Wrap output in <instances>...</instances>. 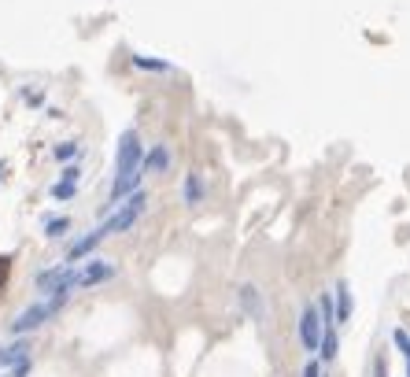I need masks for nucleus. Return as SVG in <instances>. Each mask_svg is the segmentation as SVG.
<instances>
[{
  "label": "nucleus",
  "mask_w": 410,
  "mask_h": 377,
  "mask_svg": "<svg viewBox=\"0 0 410 377\" xmlns=\"http://www.w3.org/2000/svg\"><path fill=\"white\" fill-rule=\"evenodd\" d=\"M407 377H410V355H407Z\"/></svg>",
  "instance_id": "obj_22"
},
{
  "label": "nucleus",
  "mask_w": 410,
  "mask_h": 377,
  "mask_svg": "<svg viewBox=\"0 0 410 377\" xmlns=\"http://www.w3.org/2000/svg\"><path fill=\"white\" fill-rule=\"evenodd\" d=\"M145 145H141V134L137 130H126L118 137V148H115V178H111V192H107V208H118L126 196H133L141 189V178H145Z\"/></svg>",
  "instance_id": "obj_1"
},
{
  "label": "nucleus",
  "mask_w": 410,
  "mask_h": 377,
  "mask_svg": "<svg viewBox=\"0 0 410 377\" xmlns=\"http://www.w3.org/2000/svg\"><path fill=\"white\" fill-rule=\"evenodd\" d=\"M241 307H244L255 322H263V296H259V288H255L252 282L241 285Z\"/></svg>",
  "instance_id": "obj_11"
},
{
  "label": "nucleus",
  "mask_w": 410,
  "mask_h": 377,
  "mask_svg": "<svg viewBox=\"0 0 410 377\" xmlns=\"http://www.w3.org/2000/svg\"><path fill=\"white\" fill-rule=\"evenodd\" d=\"M78 152H82L78 141H63V145H56V159H59V163H67V159H74Z\"/></svg>",
  "instance_id": "obj_16"
},
{
  "label": "nucleus",
  "mask_w": 410,
  "mask_h": 377,
  "mask_svg": "<svg viewBox=\"0 0 410 377\" xmlns=\"http://www.w3.org/2000/svg\"><path fill=\"white\" fill-rule=\"evenodd\" d=\"M299 344H304L307 355H315L322 348V315L315 304H307L299 311Z\"/></svg>",
  "instance_id": "obj_5"
},
{
  "label": "nucleus",
  "mask_w": 410,
  "mask_h": 377,
  "mask_svg": "<svg viewBox=\"0 0 410 377\" xmlns=\"http://www.w3.org/2000/svg\"><path fill=\"white\" fill-rule=\"evenodd\" d=\"M74 192H78V185H71V181H56V185H52V200H74Z\"/></svg>",
  "instance_id": "obj_17"
},
{
  "label": "nucleus",
  "mask_w": 410,
  "mask_h": 377,
  "mask_svg": "<svg viewBox=\"0 0 410 377\" xmlns=\"http://www.w3.org/2000/svg\"><path fill=\"white\" fill-rule=\"evenodd\" d=\"M45 296H71V288H78V266H48V270L37 274L34 282Z\"/></svg>",
  "instance_id": "obj_4"
},
{
  "label": "nucleus",
  "mask_w": 410,
  "mask_h": 377,
  "mask_svg": "<svg viewBox=\"0 0 410 377\" xmlns=\"http://www.w3.org/2000/svg\"><path fill=\"white\" fill-rule=\"evenodd\" d=\"M133 67H137V71H152V74H167V71H170V63H167V59L141 56V52H137V56H133Z\"/></svg>",
  "instance_id": "obj_15"
},
{
  "label": "nucleus",
  "mask_w": 410,
  "mask_h": 377,
  "mask_svg": "<svg viewBox=\"0 0 410 377\" xmlns=\"http://www.w3.org/2000/svg\"><path fill=\"white\" fill-rule=\"evenodd\" d=\"M63 304H67V296H48V300H41V304L23 307V311H19V315L12 318V333H15V337H26L30 329H41L48 318L59 315Z\"/></svg>",
  "instance_id": "obj_2"
},
{
  "label": "nucleus",
  "mask_w": 410,
  "mask_h": 377,
  "mask_svg": "<svg viewBox=\"0 0 410 377\" xmlns=\"http://www.w3.org/2000/svg\"><path fill=\"white\" fill-rule=\"evenodd\" d=\"M145 208H148V192H145V189H137L133 196H126V200L111 211V214H107V222L100 226L104 237H111V233H126L129 226H133V222L145 214Z\"/></svg>",
  "instance_id": "obj_3"
},
{
  "label": "nucleus",
  "mask_w": 410,
  "mask_h": 377,
  "mask_svg": "<svg viewBox=\"0 0 410 377\" xmlns=\"http://www.w3.org/2000/svg\"><path fill=\"white\" fill-rule=\"evenodd\" d=\"M0 178H4V163H0Z\"/></svg>",
  "instance_id": "obj_23"
},
{
  "label": "nucleus",
  "mask_w": 410,
  "mask_h": 377,
  "mask_svg": "<svg viewBox=\"0 0 410 377\" xmlns=\"http://www.w3.org/2000/svg\"><path fill=\"white\" fill-rule=\"evenodd\" d=\"M100 241H104V230H93V233H85V237H78V241L71 244V252H67V266H74V263H82L85 255H93L96 248H100Z\"/></svg>",
  "instance_id": "obj_7"
},
{
  "label": "nucleus",
  "mask_w": 410,
  "mask_h": 377,
  "mask_svg": "<svg viewBox=\"0 0 410 377\" xmlns=\"http://www.w3.org/2000/svg\"><path fill=\"white\" fill-rule=\"evenodd\" d=\"M78 178H82V167L78 163H67L59 170V181H71V185H78Z\"/></svg>",
  "instance_id": "obj_19"
},
{
  "label": "nucleus",
  "mask_w": 410,
  "mask_h": 377,
  "mask_svg": "<svg viewBox=\"0 0 410 377\" xmlns=\"http://www.w3.org/2000/svg\"><path fill=\"white\" fill-rule=\"evenodd\" d=\"M8 377H12V374H8Z\"/></svg>",
  "instance_id": "obj_24"
},
{
  "label": "nucleus",
  "mask_w": 410,
  "mask_h": 377,
  "mask_svg": "<svg viewBox=\"0 0 410 377\" xmlns=\"http://www.w3.org/2000/svg\"><path fill=\"white\" fill-rule=\"evenodd\" d=\"M299 377H322V362H318V359H310V362L304 366V374H299Z\"/></svg>",
  "instance_id": "obj_20"
},
{
  "label": "nucleus",
  "mask_w": 410,
  "mask_h": 377,
  "mask_svg": "<svg viewBox=\"0 0 410 377\" xmlns=\"http://www.w3.org/2000/svg\"><path fill=\"white\" fill-rule=\"evenodd\" d=\"M333 307H337V322L344 326V322L351 318V288H348V282H340L337 288H333Z\"/></svg>",
  "instance_id": "obj_12"
},
{
  "label": "nucleus",
  "mask_w": 410,
  "mask_h": 377,
  "mask_svg": "<svg viewBox=\"0 0 410 377\" xmlns=\"http://www.w3.org/2000/svg\"><path fill=\"white\" fill-rule=\"evenodd\" d=\"M392 344H395V348L403 351V355H410V333H407V329L395 326V329H392Z\"/></svg>",
  "instance_id": "obj_18"
},
{
  "label": "nucleus",
  "mask_w": 410,
  "mask_h": 377,
  "mask_svg": "<svg viewBox=\"0 0 410 377\" xmlns=\"http://www.w3.org/2000/svg\"><path fill=\"white\" fill-rule=\"evenodd\" d=\"M67 230H71V219H67V214H52V219H45V237H48V241L67 237Z\"/></svg>",
  "instance_id": "obj_14"
},
{
  "label": "nucleus",
  "mask_w": 410,
  "mask_h": 377,
  "mask_svg": "<svg viewBox=\"0 0 410 377\" xmlns=\"http://www.w3.org/2000/svg\"><path fill=\"white\" fill-rule=\"evenodd\" d=\"M181 200L189 203V208H196V203L207 200V181H203L200 170H189L185 181H181Z\"/></svg>",
  "instance_id": "obj_8"
},
{
  "label": "nucleus",
  "mask_w": 410,
  "mask_h": 377,
  "mask_svg": "<svg viewBox=\"0 0 410 377\" xmlns=\"http://www.w3.org/2000/svg\"><path fill=\"white\" fill-rule=\"evenodd\" d=\"M322 359L333 362L337 359V351H340V340H337V326H322Z\"/></svg>",
  "instance_id": "obj_13"
},
{
  "label": "nucleus",
  "mask_w": 410,
  "mask_h": 377,
  "mask_svg": "<svg viewBox=\"0 0 410 377\" xmlns=\"http://www.w3.org/2000/svg\"><path fill=\"white\" fill-rule=\"evenodd\" d=\"M118 270L111 263H104V259H89L78 270V288H93V285H100V282H111Z\"/></svg>",
  "instance_id": "obj_6"
},
{
  "label": "nucleus",
  "mask_w": 410,
  "mask_h": 377,
  "mask_svg": "<svg viewBox=\"0 0 410 377\" xmlns=\"http://www.w3.org/2000/svg\"><path fill=\"white\" fill-rule=\"evenodd\" d=\"M30 359V340L26 337H19V340H12V344H4V348H0V370H8V366H15L19 362H26Z\"/></svg>",
  "instance_id": "obj_10"
},
{
  "label": "nucleus",
  "mask_w": 410,
  "mask_h": 377,
  "mask_svg": "<svg viewBox=\"0 0 410 377\" xmlns=\"http://www.w3.org/2000/svg\"><path fill=\"white\" fill-rule=\"evenodd\" d=\"M141 170H145V174H167V170H170V148H167L163 141H159V145H152V148L145 152V163H141Z\"/></svg>",
  "instance_id": "obj_9"
},
{
  "label": "nucleus",
  "mask_w": 410,
  "mask_h": 377,
  "mask_svg": "<svg viewBox=\"0 0 410 377\" xmlns=\"http://www.w3.org/2000/svg\"><path fill=\"white\" fill-rule=\"evenodd\" d=\"M373 377H388V366H384V359H377V362H373Z\"/></svg>",
  "instance_id": "obj_21"
}]
</instances>
